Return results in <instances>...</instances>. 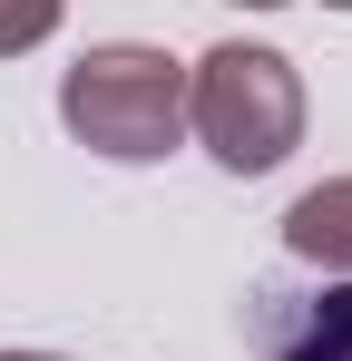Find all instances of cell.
<instances>
[{"label": "cell", "mask_w": 352, "mask_h": 361, "mask_svg": "<svg viewBox=\"0 0 352 361\" xmlns=\"http://www.w3.org/2000/svg\"><path fill=\"white\" fill-rule=\"evenodd\" d=\"M235 10H284V0H235Z\"/></svg>", "instance_id": "obj_7"}, {"label": "cell", "mask_w": 352, "mask_h": 361, "mask_svg": "<svg viewBox=\"0 0 352 361\" xmlns=\"http://www.w3.org/2000/svg\"><path fill=\"white\" fill-rule=\"evenodd\" d=\"M284 244L293 264H313L323 283H352V176H323L284 205Z\"/></svg>", "instance_id": "obj_4"}, {"label": "cell", "mask_w": 352, "mask_h": 361, "mask_svg": "<svg viewBox=\"0 0 352 361\" xmlns=\"http://www.w3.org/2000/svg\"><path fill=\"white\" fill-rule=\"evenodd\" d=\"M59 118L108 166H157L186 147V59L147 49V39H108L59 78Z\"/></svg>", "instance_id": "obj_1"}, {"label": "cell", "mask_w": 352, "mask_h": 361, "mask_svg": "<svg viewBox=\"0 0 352 361\" xmlns=\"http://www.w3.org/2000/svg\"><path fill=\"white\" fill-rule=\"evenodd\" d=\"M323 10H352V0H323Z\"/></svg>", "instance_id": "obj_8"}, {"label": "cell", "mask_w": 352, "mask_h": 361, "mask_svg": "<svg viewBox=\"0 0 352 361\" xmlns=\"http://www.w3.org/2000/svg\"><path fill=\"white\" fill-rule=\"evenodd\" d=\"M0 361H59V352H0Z\"/></svg>", "instance_id": "obj_6"}, {"label": "cell", "mask_w": 352, "mask_h": 361, "mask_svg": "<svg viewBox=\"0 0 352 361\" xmlns=\"http://www.w3.org/2000/svg\"><path fill=\"white\" fill-rule=\"evenodd\" d=\"M186 127L225 176H274L303 147V78L264 39H225L186 68Z\"/></svg>", "instance_id": "obj_2"}, {"label": "cell", "mask_w": 352, "mask_h": 361, "mask_svg": "<svg viewBox=\"0 0 352 361\" xmlns=\"http://www.w3.org/2000/svg\"><path fill=\"white\" fill-rule=\"evenodd\" d=\"M59 20H69V0H0V59H20V49H40Z\"/></svg>", "instance_id": "obj_5"}, {"label": "cell", "mask_w": 352, "mask_h": 361, "mask_svg": "<svg viewBox=\"0 0 352 361\" xmlns=\"http://www.w3.org/2000/svg\"><path fill=\"white\" fill-rule=\"evenodd\" d=\"M245 332L264 361H352V283H254Z\"/></svg>", "instance_id": "obj_3"}]
</instances>
